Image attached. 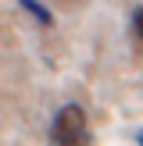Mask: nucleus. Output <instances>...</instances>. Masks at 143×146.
<instances>
[{
	"label": "nucleus",
	"mask_w": 143,
	"mask_h": 146,
	"mask_svg": "<svg viewBox=\"0 0 143 146\" xmlns=\"http://www.w3.org/2000/svg\"><path fill=\"white\" fill-rule=\"evenodd\" d=\"M50 143L54 146H86L90 143V121H86L82 107L68 104L57 111L54 128H50Z\"/></svg>",
	"instance_id": "f257e3e1"
},
{
	"label": "nucleus",
	"mask_w": 143,
	"mask_h": 146,
	"mask_svg": "<svg viewBox=\"0 0 143 146\" xmlns=\"http://www.w3.org/2000/svg\"><path fill=\"white\" fill-rule=\"evenodd\" d=\"M18 4H21V7H25V11H29V14H32V18H36V21H39V25H43V29H50V25H54V14H50V11H47V7H39V4H36V0H18Z\"/></svg>",
	"instance_id": "f03ea898"
},
{
	"label": "nucleus",
	"mask_w": 143,
	"mask_h": 146,
	"mask_svg": "<svg viewBox=\"0 0 143 146\" xmlns=\"http://www.w3.org/2000/svg\"><path fill=\"white\" fill-rule=\"evenodd\" d=\"M132 29H136V36L143 39V7H136V11H132Z\"/></svg>",
	"instance_id": "7ed1b4c3"
},
{
	"label": "nucleus",
	"mask_w": 143,
	"mask_h": 146,
	"mask_svg": "<svg viewBox=\"0 0 143 146\" xmlns=\"http://www.w3.org/2000/svg\"><path fill=\"white\" fill-rule=\"evenodd\" d=\"M136 143H140V146H143V128H140V132H136Z\"/></svg>",
	"instance_id": "20e7f679"
}]
</instances>
